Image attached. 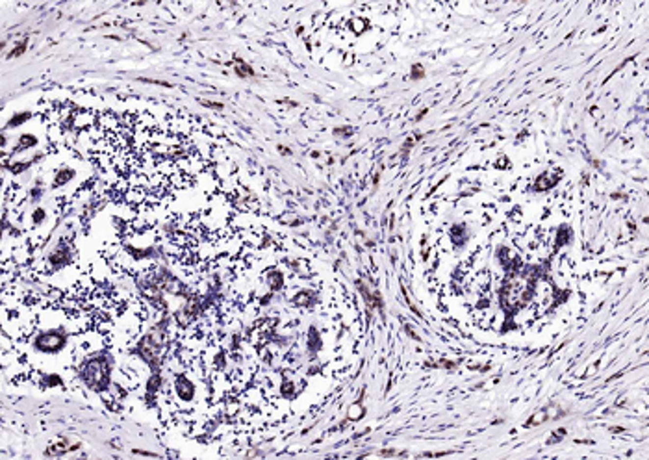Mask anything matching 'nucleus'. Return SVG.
<instances>
[{
  "label": "nucleus",
  "mask_w": 649,
  "mask_h": 460,
  "mask_svg": "<svg viewBox=\"0 0 649 460\" xmlns=\"http://www.w3.org/2000/svg\"><path fill=\"white\" fill-rule=\"evenodd\" d=\"M83 380L85 384L91 386L93 390H104L106 384L109 380V368H108V362L106 358L99 354V356H93V358L87 360V364L83 366Z\"/></svg>",
  "instance_id": "f257e3e1"
},
{
  "label": "nucleus",
  "mask_w": 649,
  "mask_h": 460,
  "mask_svg": "<svg viewBox=\"0 0 649 460\" xmlns=\"http://www.w3.org/2000/svg\"><path fill=\"white\" fill-rule=\"evenodd\" d=\"M63 340H65V336L61 334V332H58V330H49V332H43V334L37 338L35 345H37V349L43 352H56L59 347L63 345Z\"/></svg>",
  "instance_id": "f03ea898"
},
{
  "label": "nucleus",
  "mask_w": 649,
  "mask_h": 460,
  "mask_svg": "<svg viewBox=\"0 0 649 460\" xmlns=\"http://www.w3.org/2000/svg\"><path fill=\"white\" fill-rule=\"evenodd\" d=\"M545 414H547V412H538V414H536V418H534V419H531V421H529V423H527V425H538V423H541V421H543V419L547 418V416H545Z\"/></svg>",
  "instance_id": "20e7f679"
},
{
  "label": "nucleus",
  "mask_w": 649,
  "mask_h": 460,
  "mask_svg": "<svg viewBox=\"0 0 649 460\" xmlns=\"http://www.w3.org/2000/svg\"><path fill=\"white\" fill-rule=\"evenodd\" d=\"M236 69L240 71V75H242V76H249V75H252V71H250V69L247 67V65H245L243 61H236Z\"/></svg>",
  "instance_id": "7ed1b4c3"
}]
</instances>
